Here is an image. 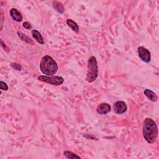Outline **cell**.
Returning <instances> with one entry per match:
<instances>
[{
	"label": "cell",
	"instance_id": "6da1fadb",
	"mask_svg": "<svg viewBox=\"0 0 159 159\" xmlns=\"http://www.w3.org/2000/svg\"><path fill=\"white\" fill-rule=\"evenodd\" d=\"M158 127L155 122L151 118L144 119L142 126V134L144 139L149 143H153L158 136Z\"/></svg>",
	"mask_w": 159,
	"mask_h": 159
},
{
	"label": "cell",
	"instance_id": "7a4b0ae2",
	"mask_svg": "<svg viewBox=\"0 0 159 159\" xmlns=\"http://www.w3.org/2000/svg\"><path fill=\"white\" fill-rule=\"evenodd\" d=\"M40 70L42 73L47 76H52L57 73L58 65L49 55L43 57L40 64Z\"/></svg>",
	"mask_w": 159,
	"mask_h": 159
},
{
	"label": "cell",
	"instance_id": "3957f363",
	"mask_svg": "<svg viewBox=\"0 0 159 159\" xmlns=\"http://www.w3.org/2000/svg\"><path fill=\"white\" fill-rule=\"evenodd\" d=\"M98 75V67L96 57L92 56L89 58L87 65V73L86 80L89 83L94 82Z\"/></svg>",
	"mask_w": 159,
	"mask_h": 159
},
{
	"label": "cell",
	"instance_id": "277c9868",
	"mask_svg": "<svg viewBox=\"0 0 159 159\" xmlns=\"http://www.w3.org/2000/svg\"><path fill=\"white\" fill-rule=\"evenodd\" d=\"M37 80L42 82H45L46 83L54 85V86H60L64 82V79L60 76L49 77L44 75H40L37 77Z\"/></svg>",
	"mask_w": 159,
	"mask_h": 159
},
{
	"label": "cell",
	"instance_id": "5b68a950",
	"mask_svg": "<svg viewBox=\"0 0 159 159\" xmlns=\"http://www.w3.org/2000/svg\"><path fill=\"white\" fill-rule=\"evenodd\" d=\"M137 53L140 59L144 62L149 63L151 60L150 52L144 47H139L137 49Z\"/></svg>",
	"mask_w": 159,
	"mask_h": 159
},
{
	"label": "cell",
	"instance_id": "8992f818",
	"mask_svg": "<svg viewBox=\"0 0 159 159\" xmlns=\"http://www.w3.org/2000/svg\"><path fill=\"white\" fill-rule=\"evenodd\" d=\"M127 110V106L124 102L119 101L114 105V111L118 114H122L126 112Z\"/></svg>",
	"mask_w": 159,
	"mask_h": 159
},
{
	"label": "cell",
	"instance_id": "52a82bcc",
	"mask_svg": "<svg viewBox=\"0 0 159 159\" xmlns=\"http://www.w3.org/2000/svg\"><path fill=\"white\" fill-rule=\"evenodd\" d=\"M111 108L108 103H102L99 105L96 108V112L102 115L106 114L111 111Z\"/></svg>",
	"mask_w": 159,
	"mask_h": 159
},
{
	"label": "cell",
	"instance_id": "ba28073f",
	"mask_svg": "<svg viewBox=\"0 0 159 159\" xmlns=\"http://www.w3.org/2000/svg\"><path fill=\"white\" fill-rule=\"evenodd\" d=\"M9 14H10L11 17L12 18V19L16 22H20L23 19L22 16L21 14V12L15 8H12L9 11Z\"/></svg>",
	"mask_w": 159,
	"mask_h": 159
},
{
	"label": "cell",
	"instance_id": "9c48e42d",
	"mask_svg": "<svg viewBox=\"0 0 159 159\" xmlns=\"http://www.w3.org/2000/svg\"><path fill=\"white\" fill-rule=\"evenodd\" d=\"M32 36L37 41V42H39L40 44H44V38H43L42 36L41 35V34L36 29H33L31 32Z\"/></svg>",
	"mask_w": 159,
	"mask_h": 159
},
{
	"label": "cell",
	"instance_id": "30bf717a",
	"mask_svg": "<svg viewBox=\"0 0 159 159\" xmlns=\"http://www.w3.org/2000/svg\"><path fill=\"white\" fill-rule=\"evenodd\" d=\"M144 94L152 102H156L158 100V96H157V95L152 92V90H149V89H146L145 90L143 91Z\"/></svg>",
	"mask_w": 159,
	"mask_h": 159
},
{
	"label": "cell",
	"instance_id": "8fae6325",
	"mask_svg": "<svg viewBox=\"0 0 159 159\" xmlns=\"http://www.w3.org/2000/svg\"><path fill=\"white\" fill-rule=\"evenodd\" d=\"M52 5L54 8L59 13L63 14L64 12L65 9L64 7V5H62V3L59 2H57V1H54L52 2Z\"/></svg>",
	"mask_w": 159,
	"mask_h": 159
},
{
	"label": "cell",
	"instance_id": "7c38bea8",
	"mask_svg": "<svg viewBox=\"0 0 159 159\" xmlns=\"http://www.w3.org/2000/svg\"><path fill=\"white\" fill-rule=\"evenodd\" d=\"M67 25L72 30L76 32V33H78L79 32V27L78 26V24L72 19H68L66 21Z\"/></svg>",
	"mask_w": 159,
	"mask_h": 159
},
{
	"label": "cell",
	"instance_id": "4fadbf2b",
	"mask_svg": "<svg viewBox=\"0 0 159 159\" xmlns=\"http://www.w3.org/2000/svg\"><path fill=\"white\" fill-rule=\"evenodd\" d=\"M17 34H18V37H19V39H20L21 40H22V41L27 43V44H33V40H32L29 37H28V36H27L26 35L18 31V32L17 33Z\"/></svg>",
	"mask_w": 159,
	"mask_h": 159
},
{
	"label": "cell",
	"instance_id": "5bb4252c",
	"mask_svg": "<svg viewBox=\"0 0 159 159\" xmlns=\"http://www.w3.org/2000/svg\"><path fill=\"white\" fill-rule=\"evenodd\" d=\"M64 156L67 158H81L80 157V156L77 155V154L73 153V152H70V151H65L64 152Z\"/></svg>",
	"mask_w": 159,
	"mask_h": 159
},
{
	"label": "cell",
	"instance_id": "9a60e30c",
	"mask_svg": "<svg viewBox=\"0 0 159 159\" xmlns=\"http://www.w3.org/2000/svg\"><path fill=\"white\" fill-rule=\"evenodd\" d=\"M10 66L14 68V69H15L16 70H18V71H20L22 70V66L19 64H17V63H11L10 64Z\"/></svg>",
	"mask_w": 159,
	"mask_h": 159
},
{
	"label": "cell",
	"instance_id": "2e32d148",
	"mask_svg": "<svg viewBox=\"0 0 159 159\" xmlns=\"http://www.w3.org/2000/svg\"><path fill=\"white\" fill-rule=\"evenodd\" d=\"M0 88H1L2 90L7 91L8 90V86L6 83L1 81V82H0Z\"/></svg>",
	"mask_w": 159,
	"mask_h": 159
},
{
	"label": "cell",
	"instance_id": "e0dca14e",
	"mask_svg": "<svg viewBox=\"0 0 159 159\" xmlns=\"http://www.w3.org/2000/svg\"><path fill=\"white\" fill-rule=\"evenodd\" d=\"M22 26H23V27L25 29H30L32 28L31 24L29 22H24L22 24Z\"/></svg>",
	"mask_w": 159,
	"mask_h": 159
}]
</instances>
